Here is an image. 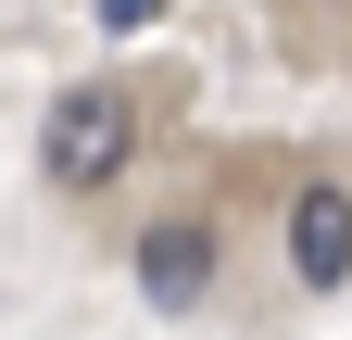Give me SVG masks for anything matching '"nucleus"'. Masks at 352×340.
<instances>
[{"mask_svg":"<svg viewBox=\"0 0 352 340\" xmlns=\"http://www.w3.org/2000/svg\"><path fill=\"white\" fill-rule=\"evenodd\" d=\"M126 151H139V114H126V89H63V101H51V126H38L51 189H101Z\"/></svg>","mask_w":352,"mask_h":340,"instance_id":"1","label":"nucleus"},{"mask_svg":"<svg viewBox=\"0 0 352 340\" xmlns=\"http://www.w3.org/2000/svg\"><path fill=\"white\" fill-rule=\"evenodd\" d=\"M139 290H151L164 315L214 303V227H201V215H151V227H139Z\"/></svg>","mask_w":352,"mask_h":340,"instance_id":"2","label":"nucleus"},{"mask_svg":"<svg viewBox=\"0 0 352 340\" xmlns=\"http://www.w3.org/2000/svg\"><path fill=\"white\" fill-rule=\"evenodd\" d=\"M289 277L302 290H340L352 277V189H302L289 202Z\"/></svg>","mask_w":352,"mask_h":340,"instance_id":"3","label":"nucleus"},{"mask_svg":"<svg viewBox=\"0 0 352 340\" xmlns=\"http://www.w3.org/2000/svg\"><path fill=\"white\" fill-rule=\"evenodd\" d=\"M88 13H101V25H151L164 0H88Z\"/></svg>","mask_w":352,"mask_h":340,"instance_id":"4","label":"nucleus"}]
</instances>
